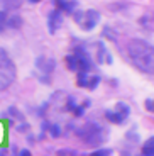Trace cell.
Returning a JSON list of instances; mask_svg holds the SVG:
<instances>
[{
  "label": "cell",
  "instance_id": "22",
  "mask_svg": "<svg viewBox=\"0 0 154 156\" xmlns=\"http://www.w3.org/2000/svg\"><path fill=\"white\" fill-rule=\"evenodd\" d=\"M20 2H4V9H5V12L7 10H14V9H19L20 7Z\"/></svg>",
  "mask_w": 154,
  "mask_h": 156
},
{
  "label": "cell",
  "instance_id": "32",
  "mask_svg": "<svg viewBox=\"0 0 154 156\" xmlns=\"http://www.w3.org/2000/svg\"><path fill=\"white\" fill-rule=\"evenodd\" d=\"M139 156H141V154H139Z\"/></svg>",
  "mask_w": 154,
  "mask_h": 156
},
{
  "label": "cell",
  "instance_id": "1",
  "mask_svg": "<svg viewBox=\"0 0 154 156\" xmlns=\"http://www.w3.org/2000/svg\"><path fill=\"white\" fill-rule=\"evenodd\" d=\"M127 51H129V56H131V61L139 70L144 71V73H152L154 51H152V46L147 41L139 39V37L132 39L127 46Z\"/></svg>",
  "mask_w": 154,
  "mask_h": 156
},
{
  "label": "cell",
  "instance_id": "21",
  "mask_svg": "<svg viewBox=\"0 0 154 156\" xmlns=\"http://www.w3.org/2000/svg\"><path fill=\"white\" fill-rule=\"evenodd\" d=\"M112 154V149L108 148H100V149H95L93 153H90L88 156H110Z\"/></svg>",
  "mask_w": 154,
  "mask_h": 156
},
{
  "label": "cell",
  "instance_id": "4",
  "mask_svg": "<svg viewBox=\"0 0 154 156\" xmlns=\"http://www.w3.org/2000/svg\"><path fill=\"white\" fill-rule=\"evenodd\" d=\"M73 56L76 58V61H78L80 71H83V73H88V71L95 70V61L92 59V56H90V53L86 51L85 46H76V48H75Z\"/></svg>",
  "mask_w": 154,
  "mask_h": 156
},
{
  "label": "cell",
  "instance_id": "5",
  "mask_svg": "<svg viewBox=\"0 0 154 156\" xmlns=\"http://www.w3.org/2000/svg\"><path fill=\"white\" fill-rule=\"evenodd\" d=\"M100 22V12L98 10H85L83 12V17H81V22H80V27L85 29V31H92L96 24Z\"/></svg>",
  "mask_w": 154,
  "mask_h": 156
},
{
  "label": "cell",
  "instance_id": "20",
  "mask_svg": "<svg viewBox=\"0 0 154 156\" xmlns=\"http://www.w3.org/2000/svg\"><path fill=\"white\" fill-rule=\"evenodd\" d=\"M103 36L108 39V41H117V32H114L112 27H108V26L103 27Z\"/></svg>",
  "mask_w": 154,
  "mask_h": 156
},
{
  "label": "cell",
  "instance_id": "23",
  "mask_svg": "<svg viewBox=\"0 0 154 156\" xmlns=\"http://www.w3.org/2000/svg\"><path fill=\"white\" fill-rule=\"evenodd\" d=\"M129 4H110L108 5V9L110 10H124V9H127Z\"/></svg>",
  "mask_w": 154,
  "mask_h": 156
},
{
  "label": "cell",
  "instance_id": "2",
  "mask_svg": "<svg viewBox=\"0 0 154 156\" xmlns=\"http://www.w3.org/2000/svg\"><path fill=\"white\" fill-rule=\"evenodd\" d=\"M75 133H76V136L80 137L83 143H86V144H90V146H100V144H103V141L107 139L108 131L102 124L92 121V122H86L83 127L76 129Z\"/></svg>",
  "mask_w": 154,
  "mask_h": 156
},
{
  "label": "cell",
  "instance_id": "15",
  "mask_svg": "<svg viewBox=\"0 0 154 156\" xmlns=\"http://www.w3.org/2000/svg\"><path fill=\"white\" fill-rule=\"evenodd\" d=\"M103 115H105V119H107L108 122H114V124H124V122H125L124 119H120L114 110H105Z\"/></svg>",
  "mask_w": 154,
  "mask_h": 156
},
{
  "label": "cell",
  "instance_id": "25",
  "mask_svg": "<svg viewBox=\"0 0 154 156\" xmlns=\"http://www.w3.org/2000/svg\"><path fill=\"white\" fill-rule=\"evenodd\" d=\"M144 105H146V110H147V112H152V110H154L152 98H146V102H144Z\"/></svg>",
  "mask_w": 154,
  "mask_h": 156
},
{
  "label": "cell",
  "instance_id": "12",
  "mask_svg": "<svg viewBox=\"0 0 154 156\" xmlns=\"http://www.w3.org/2000/svg\"><path fill=\"white\" fill-rule=\"evenodd\" d=\"M2 117H14V119H17V121H20V122H26V115H24V114L14 105L9 107V110L2 114Z\"/></svg>",
  "mask_w": 154,
  "mask_h": 156
},
{
  "label": "cell",
  "instance_id": "24",
  "mask_svg": "<svg viewBox=\"0 0 154 156\" xmlns=\"http://www.w3.org/2000/svg\"><path fill=\"white\" fill-rule=\"evenodd\" d=\"M75 107H76V100H75V97L69 95V97H68V104H66V110H71V112H73Z\"/></svg>",
  "mask_w": 154,
  "mask_h": 156
},
{
  "label": "cell",
  "instance_id": "13",
  "mask_svg": "<svg viewBox=\"0 0 154 156\" xmlns=\"http://www.w3.org/2000/svg\"><path fill=\"white\" fill-rule=\"evenodd\" d=\"M141 156H154V139H152V137H149V139L142 144Z\"/></svg>",
  "mask_w": 154,
  "mask_h": 156
},
{
  "label": "cell",
  "instance_id": "31",
  "mask_svg": "<svg viewBox=\"0 0 154 156\" xmlns=\"http://www.w3.org/2000/svg\"><path fill=\"white\" fill-rule=\"evenodd\" d=\"M78 156H86V154H78Z\"/></svg>",
  "mask_w": 154,
  "mask_h": 156
},
{
  "label": "cell",
  "instance_id": "26",
  "mask_svg": "<svg viewBox=\"0 0 154 156\" xmlns=\"http://www.w3.org/2000/svg\"><path fill=\"white\" fill-rule=\"evenodd\" d=\"M29 127H31V126L27 124V122H24V124H20L19 127H17V131H19V133H27V131H29Z\"/></svg>",
  "mask_w": 154,
  "mask_h": 156
},
{
  "label": "cell",
  "instance_id": "11",
  "mask_svg": "<svg viewBox=\"0 0 154 156\" xmlns=\"http://www.w3.org/2000/svg\"><path fill=\"white\" fill-rule=\"evenodd\" d=\"M22 26V17L19 14H9L7 20H5V29L10 27V29H19Z\"/></svg>",
  "mask_w": 154,
  "mask_h": 156
},
{
  "label": "cell",
  "instance_id": "3",
  "mask_svg": "<svg viewBox=\"0 0 154 156\" xmlns=\"http://www.w3.org/2000/svg\"><path fill=\"white\" fill-rule=\"evenodd\" d=\"M16 76H17L16 65L9 58L7 51L4 48H0V92L7 90L12 83L16 82Z\"/></svg>",
  "mask_w": 154,
  "mask_h": 156
},
{
  "label": "cell",
  "instance_id": "19",
  "mask_svg": "<svg viewBox=\"0 0 154 156\" xmlns=\"http://www.w3.org/2000/svg\"><path fill=\"white\" fill-rule=\"evenodd\" d=\"M47 133H49L51 137H59L61 136V127L53 122V124H49V127H47Z\"/></svg>",
  "mask_w": 154,
  "mask_h": 156
},
{
  "label": "cell",
  "instance_id": "30",
  "mask_svg": "<svg viewBox=\"0 0 154 156\" xmlns=\"http://www.w3.org/2000/svg\"><path fill=\"white\" fill-rule=\"evenodd\" d=\"M4 31H5V26H4V24H0V34H2Z\"/></svg>",
  "mask_w": 154,
  "mask_h": 156
},
{
  "label": "cell",
  "instance_id": "16",
  "mask_svg": "<svg viewBox=\"0 0 154 156\" xmlns=\"http://www.w3.org/2000/svg\"><path fill=\"white\" fill-rule=\"evenodd\" d=\"M90 105H92V102H90V100H85L81 105H76V107L73 109V115H75V117H81L83 114H85L86 107H90Z\"/></svg>",
  "mask_w": 154,
  "mask_h": 156
},
{
  "label": "cell",
  "instance_id": "17",
  "mask_svg": "<svg viewBox=\"0 0 154 156\" xmlns=\"http://www.w3.org/2000/svg\"><path fill=\"white\" fill-rule=\"evenodd\" d=\"M86 83H88V73L78 71L76 73V85L81 87V88H86Z\"/></svg>",
  "mask_w": 154,
  "mask_h": 156
},
{
  "label": "cell",
  "instance_id": "8",
  "mask_svg": "<svg viewBox=\"0 0 154 156\" xmlns=\"http://www.w3.org/2000/svg\"><path fill=\"white\" fill-rule=\"evenodd\" d=\"M56 10H59L61 14H75L78 10V2H66V0H58L54 2Z\"/></svg>",
  "mask_w": 154,
  "mask_h": 156
},
{
  "label": "cell",
  "instance_id": "7",
  "mask_svg": "<svg viewBox=\"0 0 154 156\" xmlns=\"http://www.w3.org/2000/svg\"><path fill=\"white\" fill-rule=\"evenodd\" d=\"M61 26H63V14L54 9V10L49 12V16H47V29H49V34H56Z\"/></svg>",
  "mask_w": 154,
  "mask_h": 156
},
{
  "label": "cell",
  "instance_id": "9",
  "mask_svg": "<svg viewBox=\"0 0 154 156\" xmlns=\"http://www.w3.org/2000/svg\"><path fill=\"white\" fill-rule=\"evenodd\" d=\"M96 46V49H98V53H96V61L98 63H103V61H107L108 65H110L114 59H112V56L108 55V51H107V48L103 46V43H96L95 44Z\"/></svg>",
  "mask_w": 154,
  "mask_h": 156
},
{
  "label": "cell",
  "instance_id": "10",
  "mask_svg": "<svg viewBox=\"0 0 154 156\" xmlns=\"http://www.w3.org/2000/svg\"><path fill=\"white\" fill-rule=\"evenodd\" d=\"M114 112L117 114V115L120 117V119H124V121H127L129 115H131V107L125 104V102H117L115 107H114Z\"/></svg>",
  "mask_w": 154,
  "mask_h": 156
},
{
  "label": "cell",
  "instance_id": "28",
  "mask_svg": "<svg viewBox=\"0 0 154 156\" xmlns=\"http://www.w3.org/2000/svg\"><path fill=\"white\" fill-rule=\"evenodd\" d=\"M19 156H32V154H31V151H29V149H20Z\"/></svg>",
  "mask_w": 154,
  "mask_h": 156
},
{
  "label": "cell",
  "instance_id": "29",
  "mask_svg": "<svg viewBox=\"0 0 154 156\" xmlns=\"http://www.w3.org/2000/svg\"><path fill=\"white\" fill-rule=\"evenodd\" d=\"M0 156H7V149H2V151H0Z\"/></svg>",
  "mask_w": 154,
  "mask_h": 156
},
{
  "label": "cell",
  "instance_id": "14",
  "mask_svg": "<svg viewBox=\"0 0 154 156\" xmlns=\"http://www.w3.org/2000/svg\"><path fill=\"white\" fill-rule=\"evenodd\" d=\"M65 61H66V66H68L69 71H75V73H78V71H80L78 61H76V58H75L73 55H68V56L65 58Z\"/></svg>",
  "mask_w": 154,
  "mask_h": 156
},
{
  "label": "cell",
  "instance_id": "18",
  "mask_svg": "<svg viewBox=\"0 0 154 156\" xmlns=\"http://www.w3.org/2000/svg\"><path fill=\"white\" fill-rule=\"evenodd\" d=\"M102 83V78L98 75H93V76H88V83H86V88L88 90H95L96 87Z\"/></svg>",
  "mask_w": 154,
  "mask_h": 156
},
{
  "label": "cell",
  "instance_id": "6",
  "mask_svg": "<svg viewBox=\"0 0 154 156\" xmlns=\"http://www.w3.org/2000/svg\"><path fill=\"white\" fill-rule=\"evenodd\" d=\"M36 68L44 76H51V73L56 70V59L49 58V56H39V58H36Z\"/></svg>",
  "mask_w": 154,
  "mask_h": 156
},
{
  "label": "cell",
  "instance_id": "27",
  "mask_svg": "<svg viewBox=\"0 0 154 156\" xmlns=\"http://www.w3.org/2000/svg\"><path fill=\"white\" fill-rule=\"evenodd\" d=\"M139 22H141V26H144V24H146V26H149V17H141V19H139Z\"/></svg>",
  "mask_w": 154,
  "mask_h": 156
}]
</instances>
